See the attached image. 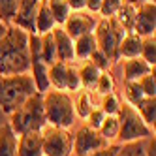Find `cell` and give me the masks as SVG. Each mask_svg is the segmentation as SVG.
Segmentation results:
<instances>
[{
    "label": "cell",
    "instance_id": "1",
    "mask_svg": "<svg viewBox=\"0 0 156 156\" xmlns=\"http://www.w3.org/2000/svg\"><path fill=\"white\" fill-rule=\"evenodd\" d=\"M28 72V32L15 25H8V30L0 38V75H17Z\"/></svg>",
    "mask_w": 156,
    "mask_h": 156
},
{
    "label": "cell",
    "instance_id": "2",
    "mask_svg": "<svg viewBox=\"0 0 156 156\" xmlns=\"http://www.w3.org/2000/svg\"><path fill=\"white\" fill-rule=\"evenodd\" d=\"M38 92L30 72L17 75H0V109L6 115H12L27 100Z\"/></svg>",
    "mask_w": 156,
    "mask_h": 156
},
{
    "label": "cell",
    "instance_id": "3",
    "mask_svg": "<svg viewBox=\"0 0 156 156\" xmlns=\"http://www.w3.org/2000/svg\"><path fill=\"white\" fill-rule=\"evenodd\" d=\"M43 98V111H45V120L51 126L58 128H72L75 124V109H73V100L70 92L49 88L47 92L41 94Z\"/></svg>",
    "mask_w": 156,
    "mask_h": 156
},
{
    "label": "cell",
    "instance_id": "4",
    "mask_svg": "<svg viewBox=\"0 0 156 156\" xmlns=\"http://www.w3.org/2000/svg\"><path fill=\"white\" fill-rule=\"evenodd\" d=\"M8 124L12 126V130L17 133V136L27 133V132H32V130H41L43 126L47 124L41 94L34 92L19 109H15L13 113L9 115V122H8Z\"/></svg>",
    "mask_w": 156,
    "mask_h": 156
},
{
    "label": "cell",
    "instance_id": "5",
    "mask_svg": "<svg viewBox=\"0 0 156 156\" xmlns=\"http://www.w3.org/2000/svg\"><path fill=\"white\" fill-rule=\"evenodd\" d=\"M96 45L105 57L111 60V64L119 62V43L124 38L126 30L122 28L115 17H98V23L94 28Z\"/></svg>",
    "mask_w": 156,
    "mask_h": 156
},
{
    "label": "cell",
    "instance_id": "6",
    "mask_svg": "<svg viewBox=\"0 0 156 156\" xmlns=\"http://www.w3.org/2000/svg\"><path fill=\"white\" fill-rule=\"evenodd\" d=\"M119 136L117 141L122 143H130V141H139V139H147L151 136H154V130L151 126H147L143 122V119L139 117V113L136 111V107L122 102L120 104V111H119Z\"/></svg>",
    "mask_w": 156,
    "mask_h": 156
},
{
    "label": "cell",
    "instance_id": "7",
    "mask_svg": "<svg viewBox=\"0 0 156 156\" xmlns=\"http://www.w3.org/2000/svg\"><path fill=\"white\" fill-rule=\"evenodd\" d=\"M73 133L68 128L45 124L41 128V156H72Z\"/></svg>",
    "mask_w": 156,
    "mask_h": 156
},
{
    "label": "cell",
    "instance_id": "8",
    "mask_svg": "<svg viewBox=\"0 0 156 156\" xmlns=\"http://www.w3.org/2000/svg\"><path fill=\"white\" fill-rule=\"evenodd\" d=\"M109 141L100 133L98 130H92L90 126H81L73 133V154L75 156H88L100 149L107 147Z\"/></svg>",
    "mask_w": 156,
    "mask_h": 156
},
{
    "label": "cell",
    "instance_id": "9",
    "mask_svg": "<svg viewBox=\"0 0 156 156\" xmlns=\"http://www.w3.org/2000/svg\"><path fill=\"white\" fill-rule=\"evenodd\" d=\"M96 23H98V15L88 13L87 9H79V12H72L68 15V19L64 21L62 28L66 30V34H68L72 40H75L77 36L94 32Z\"/></svg>",
    "mask_w": 156,
    "mask_h": 156
},
{
    "label": "cell",
    "instance_id": "10",
    "mask_svg": "<svg viewBox=\"0 0 156 156\" xmlns=\"http://www.w3.org/2000/svg\"><path fill=\"white\" fill-rule=\"evenodd\" d=\"M156 30V4L143 0L136 9V25H133V32L139 34L141 38L154 36Z\"/></svg>",
    "mask_w": 156,
    "mask_h": 156
},
{
    "label": "cell",
    "instance_id": "11",
    "mask_svg": "<svg viewBox=\"0 0 156 156\" xmlns=\"http://www.w3.org/2000/svg\"><path fill=\"white\" fill-rule=\"evenodd\" d=\"M40 4H41V0H21V4L17 8V13H15V19H13L12 25L27 30L28 34L34 32V21H36V15H38Z\"/></svg>",
    "mask_w": 156,
    "mask_h": 156
},
{
    "label": "cell",
    "instance_id": "12",
    "mask_svg": "<svg viewBox=\"0 0 156 156\" xmlns=\"http://www.w3.org/2000/svg\"><path fill=\"white\" fill-rule=\"evenodd\" d=\"M17 156H41V130H32L17 137Z\"/></svg>",
    "mask_w": 156,
    "mask_h": 156
},
{
    "label": "cell",
    "instance_id": "13",
    "mask_svg": "<svg viewBox=\"0 0 156 156\" xmlns=\"http://www.w3.org/2000/svg\"><path fill=\"white\" fill-rule=\"evenodd\" d=\"M51 32H53V40H55V47H57V60L75 62V58H73V40L66 34V30L62 27H55Z\"/></svg>",
    "mask_w": 156,
    "mask_h": 156
},
{
    "label": "cell",
    "instance_id": "14",
    "mask_svg": "<svg viewBox=\"0 0 156 156\" xmlns=\"http://www.w3.org/2000/svg\"><path fill=\"white\" fill-rule=\"evenodd\" d=\"M152 70H154L152 66L147 64L141 57H133V58H124V60H122L124 81H139L145 73H149Z\"/></svg>",
    "mask_w": 156,
    "mask_h": 156
},
{
    "label": "cell",
    "instance_id": "15",
    "mask_svg": "<svg viewBox=\"0 0 156 156\" xmlns=\"http://www.w3.org/2000/svg\"><path fill=\"white\" fill-rule=\"evenodd\" d=\"M141 41H143V38L139 34H136V32H126L124 38L119 43V60L141 57Z\"/></svg>",
    "mask_w": 156,
    "mask_h": 156
},
{
    "label": "cell",
    "instance_id": "16",
    "mask_svg": "<svg viewBox=\"0 0 156 156\" xmlns=\"http://www.w3.org/2000/svg\"><path fill=\"white\" fill-rule=\"evenodd\" d=\"M96 49H98V45H96V38L92 32L77 36L73 40V58L75 60H88Z\"/></svg>",
    "mask_w": 156,
    "mask_h": 156
},
{
    "label": "cell",
    "instance_id": "17",
    "mask_svg": "<svg viewBox=\"0 0 156 156\" xmlns=\"http://www.w3.org/2000/svg\"><path fill=\"white\" fill-rule=\"evenodd\" d=\"M77 73H79V81H81V88L83 90L92 92L96 81L100 77V70L90 62V60H79V66H77Z\"/></svg>",
    "mask_w": 156,
    "mask_h": 156
},
{
    "label": "cell",
    "instance_id": "18",
    "mask_svg": "<svg viewBox=\"0 0 156 156\" xmlns=\"http://www.w3.org/2000/svg\"><path fill=\"white\" fill-rule=\"evenodd\" d=\"M57 25V21H55L51 9L47 6V2H43L38 8V15H36V21H34V34H45V32H51Z\"/></svg>",
    "mask_w": 156,
    "mask_h": 156
},
{
    "label": "cell",
    "instance_id": "19",
    "mask_svg": "<svg viewBox=\"0 0 156 156\" xmlns=\"http://www.w3.org/2000/svg\"><path fill=\"white\" fill-rule=\"evenodd\" d=\"M66 75H68V62H53L47 68L49 87L57 88V90H66Z\"/></svg>",
    "mask_w": 156,
    "mask_h": 156
},
{
    "label": "cell",
    "instance_id": "20",
    "mask_svg": "<svg viewBox=\"0 0 156 156\" xmlns=\"http://www.w3.org/2000/svg\"><path fill=\"white\" fill-rule=\"evenodd\" d=\"M17 137L9 124L0 126V156H17Z\"/></svg>",
    "mask_w": 156,
    "mask_h": 156
},
{
    "label": "cell",
    "instance_id": "21",
    "mask_svg": "<svg viewBox=\"0 0 156 156\" xmlns=\"http://www.w3.org/2000/svg\"><path fill=\"white\" fill-rule=\"evenodd\" d=\"M136 9H137V6L124 2L119 8V12L113 15L117 19V23L124 28L126 32H133V25H136Z\"/></svg>",
    "mask_w": 156,
    "mask_h": 156
},
{
    "label": "cell",
    "instance_id": "22",
    "mask_svg": "<svg viewBox=\"0 0 156 156\" xmlns=\"http://www.w3.org/2000/svg\"><path fill=\"white\" fill-rule=\"evenodd\" d=\"M38 36H40V55L43 62L51 66L53 62H57V47H55L53 32H45V34H38Z\"/></svg>",
    "mask_w": 156,
    "mask_h": 156
},
{
    "label": "cell",
    "instance_id": "23",
    "mask_svg": "<svg viewBox=\"0 0 156 156\" xmlns=\"http://www.w3.org/2000/svg\"><path fill=\"white\" fill-rule=\"evenodd\" d=\"M136 111L139 113V117L143 119L145 124L151 126V128L154 130V120H156V100L145 96L141 102L136 105Z\"/></svg>",
    "mask_w": 156,
    "mask_h": 156
},
{
    "label": "cell",
    "instance_id": "24",
    "mask_svg": "<svg viewBox=\"0 0 156 156\" xmlns=\"http://www.w3.org/2000/svg\"><path fill=\"white\" fill-rule=\"evenodd\" d=\"M73 109H75V117H79V119H87L88 113L94 109V104H92V96L88 90H81L77 92V100L73 102Z\"/></svg>",
    "mask_w": 156,
    "mask_h": 156
},
{
    "label": "cell",
    "instance_id": "25",
    "mask_svg": "<svg viewBox=\"0 0 156 156\" xmlns=\"http://www.w3.org/2000/svg\"><path fill=\"white\" fill-rule=\"evenodd\" d=\"M43 2H47L55 21H57V25L62 27L64 21L68 19V15L72 13V8L68 6V2H66V0H43Z\"/></svg>",
    "mask_w": 156,
    "mask_h": 156
},
{
    "label": "cell",
    "instance_id": "26",
    "mask_svg": "<svg viewBox=\"0 0 156 156\" xmlns=\"http://www.w3.org/2000/svg\"><path fill=\"white\" fill-rule=\"evenodd\" d=\"M102 136L111 143V141H115L117 136H119V117L117 115H105L104 122H102V126H100L98 130Z\"/></svg>",
    "mask_w": 156,
    "mask_h": 156
},
{
    "label": "cell",
    "instance_id": "27",
    "mask_svg": "<svg viewBox=\"0 0 156 156\" xmlns=\"http://www.w3.org/2000/svg\"><path fill=\"white\" fill-rule=\"evenodd\" d=\"M143 98H145V94L137 81H124V102L126 104L136 107Z\"/></svg>",
    "mask_w": 156,
    "mask_h": 156
},
{
    "label": "cell",
    "instance_id": "28",
    "mask_svg": "<svg viewBox=\"0 0 156 156\" xmlns=\"http://www.w3.org/2000/svg\"><path fill=\"white\" fill-rule=\"evenodd\" d=\"M120 104H122V100H120L119 94H115V90H113V92H109V94H104V96H102L100 109H102L105 115H119Z\"/></svg>",
    "mask_w": 156,
    "mask_h": 156
},
{
    "label": "cell",
    "instance_id": "29",
    "mask_svg": "<svg viewBox=\"0 0 156 156\" xmlns=\"http://www.w3.org/2000/svg\"><path fill=\"white\" fill-rule=\"evenodd\" d=\"M115 90V79L111 75V70H105V72H100V77L96 81V87H94V92L104 96V94H109Z\"/></svg>",
    "mask_w": 156,
    "mask_h": 156
},
{
    "label": "cell",
    "instance_id": "30",
    "mask_svg": "<svg viewBox=\"0 0 156 156\" xmlns=\"http://www.w3.org/2000/svg\"><path fill=\"white\" fill-rule=\"evenodd\" d=\"M19 4L21 0H0V21H4L6 25H12Z\"/></svg>",
    "mask_w": 156,
    "mask_h": 156
},
{
    "label": "cell",
    "instance_id": "31",
    "mask_svg": "<svg viewBox=\"0 0 156 156\" xmlns=\"http://www.w3.org/2000/svg\"><path fill=\"white\" fill-rule=\"evenodd\" d=\"M141 58L154 68V64H156V40H154V36L143 38V41H141Z\"/></svg>",
    "mask_w": 156,
    "mask_h": 156
},
{
    "label": "cell",
    "instance_id": "32",
    "mask_svg": "<svg viewBox=\"0 0 156 156\" xmlns=\"http://www.w3.org/2000/svg\"><path fill=\"white\" fill-rule=\"evenodd\" d=\"M81 90V81L77 73V64L68 62V75H66V92H79Z\"/></svg>",
    "mask_w": 156,
    "mask_h": 156
},
{
    "label": "cell",
    "instance_id": "33",
    "mask_svg": "<svg viewBox=\"0 0 156 156\" xmlns=\"http://www.w3.org/2000/svg\"><path fill=\"white\" fill-rule=\"evenodd\" d=\"M117 156H145V143H143V139L122 143Z\"/></svg>",
    "mask_w": 156,
    "mask_h": 156
},
{
    "label": "cell",
    "instance_id": "34",
    "mask_svg": "<svg viewBox=\"0 0 156 156\" xmlns=\"http://www.w3.org/2000/svg\"><path fill=\"white\" fill-rule=\"evenodd\" d=\"M137 83H139L143 94L147 96V98H154L156 96V77H154V70L149 72V73H145Z\"/></svg>",
    "mask_w": 156,
    "mask_h": 156
},
{
    "label": "cell",
    "instance_id": "35",
    "mask_svg": "<svg viewBox=\"0 0 156 156\" xmlns=\"http://www.w3.org/2000/svg\"><path fill=\"white\" fill-rule=\"evenodd\" d=\"M122 4H124V0H102L98 17H113Z\"/></svg>",
    "mask_w": 156,
    "mask_h": 156
},
{
    "label": "cell",
    "instance_id": "36",
    "mask_svg": "<svg viewBox=\"0 0 156 156\" xmlns=\"http://www.w3.org/2000/svg\"><path fill=\"white\" fill-rule=\"evenodd\" d=\"M88 60H90L94 66H96V68L100 70V72H105V70H111V66H113V64H111V60L105 57V55L102 53V51H100V49H96L92 55H90V58H88Z\"/></svg>",
    "mask_w": 156,
    "mask_h": 156
},
{
    "label": "cell",
    "instance_id": "37",
    "mask_svg": "<svg viewBox=\"0 0 156 156\" xmlns=\"http://www.w3.org/2000/svg\"><path fill=\"white\" fill-rule=\"evenodd\" d=\"M104 119H105V113L100 107H94L90 113H88V117L85 119V122H87V126H90L92 130H100V126H102V122H104Z\"/></svg>",
    "mask_w": 156,
    "mask_h": 156
},
{
    "label": "cell",
    "instance_id": "38",
    "mask_svg": "<svg viewBox=\"0 0 156 156\" xmlns=\"http://www.w3.org/2000/svg\"><path fill=\"white\" fill-rule=\"evenodd\" d=\"M119 149H120V145H111V143H109L107 147L100 149V151L88 154V156H117V154H119Z\"/></svg>",
    "mask_w": 156,
    "mask_h": 156
},
{
    "label": "cell",
    "instance_id": "39",
    "mask_svg": "<svg viewBox=\"0 0 156 156\" xmlns=\"http://www.w3.org/2000/svg\"><path fill=\"white\" fill-rule=\"evenodd\" d=\"M100 6H102V0H87L85 9H87L88 13H92V15H98V12H100Z\"/></svg>",
    "mask_w": 156,
    "mask_h": 156
},
{
    "label": "cell",
    "instance_id": "40",
    "mask_svg": "<svg viewBox=\"0 0 156 156\" xmlns=\"http://www.w3.org/2000/svg\"><path fill=\"white\" fill-rule=\"evenodd\" d=\"M66 2L72 8V12H79V9H85L87 0H66Z\"/></svg>",
    "mask_w": 156,
    "mask_h": 156
},
{
    "label": "cell",
    "instance_id": "41",
    "mask_svg": "<svg viewBox=\"0 0 156 156\" xmlns=\"http://www.w3.org/2000/svg\"><path fill=\"white\" fill-rule=\"evenodd\" d=\"M149 139V145L145 147V156H154V147H156V141H154V136L147 137Z\"/></svg>",
    "mask_w": 156,
    "mask_h": 156
},
{
    "label": "cell",
    "instance_id": "42",
    "mask_svg": "<svg viewBox=\"0 0 156 156\" xmlns=\"http://www.w3.org/2000/svg\"><path fill=\"white\" fill-rule=\"evenodd\" d=\"M6 30H8V25L4 23V21H0V38L4 36V32H6Z\"/></svg>",
    "mask_w": 156,
    "mask_h": 156
},
{
    "label": "cell",
    "instance_id": "43",
    "mask_svg": "<svg viewBox=\"0 0 156 156\" xmlns=\"http://www.w3.org/2000/svg\"><path fill=\"white\" fill-rule=\"evenodd\" d=\"M124 2H128V4H133V6H139L143 0H124Z\"/></svg>",
    "mask_w": 156,
    "mask_h": 156
}]
</instances>
